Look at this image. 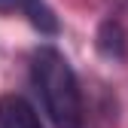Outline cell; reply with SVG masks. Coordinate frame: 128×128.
<instances>
[{"instance_id": "3957f363", "label": "cell", "mask_w": 128, "mask_h": 128, "mask_svg": "<svg viewBox=\"0 0 128 128\" xmlns=\"http://www.w3.org/2000/svg\"><path fill=\"white\" fill-rule=\"evenodd\" d=\"M0 12H18L30 22V28H37L40 34L46 37H55L61 24H58V15L55 9L46 3V0H0Z\"/></svg>"}, {"instance_id": "277c9868", "label": "cell", "mask_w": 128, "mask_h": 128, "mask_svg": "<svg viewBox=\"0 0 128 128\" xmlns=\"http://www.w3.org/2000/svg\"><path fill=\"white\" fill-rule=\"evenodd\" d=\"M0 128H43V122L22 94H3L0 98Z\"/></svg>"}, {"instance_id": "7a4b0ae2", "label": "cell", "mask_w": 128, "mask_h": 128, "mask_svg": "<svg viewBox=\"0 0 128 128\" xmlns=\"http://www.w3.org/2000/svg\"><path fill=\"white\" fill-rule=\"evenodd\" d=\"M94 49H98V55L110 64H125L128 61V34L119 18H104L98 24V30H94Z\"/></svg>"}, {"instance_id": "6da1fadb", "label": "cell", "mask_w": 128, "mask_h": 128, "mask_svg": "<svg viewBox=\"0 0 128 128\" xmlns=\"http://www.w3.org/2000/svg\"><path fill=\"white\" fill-rule=\"evenodd\" d=\"M30 79L55 128H82V92L70 61L55 46H40L30 58Z\"/></svg>"}]
</instances>
